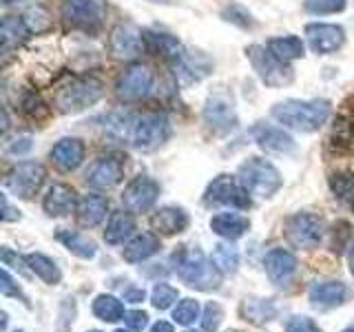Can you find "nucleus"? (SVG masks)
Here are the masks:
<instances>
[{
	"instance_id": "obj_17",
	"label": "nucleus",
	"mask_w": 354,
	"mask_h": 332,
	"mask_svg": "<svg viewBox=\"0 0 354 332\" xmlns=\"http://www.w3.org/2000/svg\"><path fill=\"white\" fill-rule=\"evenodd\" d=\"M263 266H266V273H268L272 284L286 286L295 277L299 261H297V257H295L290 250L274 248V250H270L268 255H266Z\"/></svg>"
},
{
	"instance_id": "obj_47",
	"label": "nucleus",
	"mask_w": 354,
	"mask_h": 332,
	"mask_svg": "<svg viewBox=\"0 0 354 332\" xmlns=\"http://www.w3.org/2000/svg\"><path fill=\"white\" fill-rule=\"evenodd\" d=\"M31 147H33V142H31V138H18V140H14L7 147V153L9 155H25V153H29L31 151Z\"/></svg>"
},
{
	"instance_id": "obj_19",
	"label": "nucleus",
	"mask_w": 354,
	"mask_h": 332,
	"mask_svg": "<svg viewBox=\"0 0 354 332\" xmlns=\"http://www.w3.org/2000/svg\"><path fill=\"white\" fill-rule=\"evenodd\" d=\"M77 202H80V199L75 197V191L71 186L53 184L42 199V208L49 217H66V215H71L73 210H77Z\"/></svg>"
},
{
	"instance_id": "obj_23",
	"label": "nucleus",
	"mask_w": 354,
	"mask_h": 332,
	"mask_svg": "<svg viewBox=\"0 0 354 332\" xmlns=\"http://www.w3.org/2000/svg\"><path fill=\"white\" fill-rule=\"evenodd\" d=\"M75 213H77V221L84 228H95L97 224H102L109 213V199L97 193H88L80 197Z\"/></svg>"
},
{
	"instance_id": "obj_37",
	"label": "nucleus",
	"mask_w": 354,
	"mask_h": 332,
	"mask_svg": "<svg viewBox=\"0 0 354 332\" xmlns=\"http://www.w3.org/2000/svg\"><path fill=\"white\" fill-rule=\"evenodd\" d=\"M177 297H180L177 288H173L169 284H158L151 293V304L158 310H169L177 302Z\"/></svg>"
},
{
	"instance_id": "obj_10",
	"label": "nucleus",
	"mask_w": 354,
	"mask_h": 332,
	"mask_svg": "<svg viewBox=\"0 0 354 332\" xmlns=\"http://www.w3.org/2000/svg\"><path fill=\"white\" fill-rule=\"evenodd\" d=\"M47 171L38 162H20L7 175V188L20 199H31L44 184Z\"/></svg>"
},
{
	"instance_id": "obj_27",
	"label": "nucleus",
	"mask_w": 354,
	"mask_h": 332,
	"mask_svg": "<svg viewBox=\"0 0 354 332\" xmlns=\"http://www.w3.org/2000/svg\"><path fill=\"white\" fill-rule=\"evenodd\" d=\"M133 232H136V219H133V215L129 210L127 213L124 210H115V213H111L109 217L104 241L111 243V246H118V243H124Z\"/></svg>"
},
{
	"instance_id": "obj_9",
	"label": "nucleus",
	"mask_w": 354,
	"mask_h": 332,
	"mask_svg": "<svg viewBox=\"0 0 354 332\" xmlns=\"http://www.w3.org/2000/svg\"><path fill=\"white\" fill-rule=\"evenodd\" d=\"M326 235L324 219L313 213H295L286 221V237L297 248H315Z\"/></svg>"
},
{
	"instance_id": "obj_44",
	"label": "nucleus",
	"mask_w": 354,
	"mask_h": 332,
	"mask_svg": "<svg viewBox=\"0 0 354 332\" xmlns=\"http://www.w3.org/2000/svg\"><path fill=\"white\" fill-rule=\"evenodd\" d=\"M127 326L133 332H142L149 326V315L144 310H131V313H127Z\"/></svg>"
},
{
	"instance_id": "obj_34",
	"label": "nucleus",
	"mask_w": 354,
	"mask_h": 332,
	"mask_svg": "<svg viewBox=\"0 0 354 332\" xmlns=\"http://www.w3.org/2000/svg\"><path fill=\"white\" fill-rule=\"evenodd\" d=\"M330 188L339 202L354 208V173H335L330 177Z\"/></svg>"
},
{
	"instance_id": "obj_8",
	"label": "nucleus",
	"mask_w": 354,
	"mask_h": 332,
	"mask_svg": "<svg viewBox=\"0 0 354 332\" xmlns=\"http://www.w3.org/2000/svg\"><path fill=\"white\" fill-rule=\"evenodd\" d=\"M204 202L208 206H230V208H241L248 210L250 208V193L243 188L239 180L230 175H219L213 182L208 184Z\"/></svg>"
},
{
	"instance_id": "obj_18",
	"label": "nucleus",
	"mask_w": 354,
	"mask_h": 332,
	"mask_svg": "<svg viewBox=\"0 0 354 332\" xmlns=\"http://www.w3.org/2000/svg\"><path fill=\"white\" fill-rule=\"evenodd\" d=\"M84 155H86L84 142L77 140V138H62V140L55 142L53 149H51L53 164L64 173L75 171L77 166L84 162Z\"/></svg>"
},
{
	"instance_id": "obj_35",
	"label": "nucleus",
	"mask_w": 354,
	"mask_h": 332,
	"mask_svg": "<svg viewBox=\"0 0 354 332\" xmlns=\"http://www.w3.org/2000/svg\"><path fill=\"white\" fill-rule=\"evenodd\" d=\"M210 259L215 261V266L221 273H235L239 266V252L235 246H230V243H217Z\"/></svg>"
},
{
	"instance_id": "obj_22",
	"label": "nucleus",
	"mask_w": 354,
	"mask_h": 332,
	"mask_svg": "<svg viewBox=\"0 0 354 332\" xmlns=\"http://www.w3.org/2000/svg\"><path fill=\"white\" fill-rule=\"evenodd\" d=\"M252 140L257 142L263 151H272V153H292L295 151V140L279 127L257 124L252 129Z\"/></svg>"
},
{
	"instance_id": "obj_41",
	"label": "nucleus",
	"mask_w": 354,
	"mask_h": 332,
	"mask_svg": "<svg viewBox=\"0 0 354 332\" xmlns=\"http://www.w3.org/2000/svg\"><path fill=\"white\" fill-rule=\"evenodd\" d=\"M221 319H224V308H221L217 302H210L204 310V319H202V328L206 332H217Z\"/></svg>"
},
{
	"instance_id": "obj_36",
	"label": "nucleus",
	"mask_w": 354,
	"mask_h": 332,
	"mask_svg": "<svg viewBox=\"0 0 354 332\" xmlns=\"http://www.w3.org/2000/svg\"><path fill=\"white\" fill-rule=\"evenodd\" d=\"M241 313L248 317L252 324H266L274 317V308L270 302H263V299H246V304L241 306Z\"/></svg>"
},
{
	"instance_id": "obj_2",
	"label": "nucleus",
	"mask_w": 354,
	"mask_h": 332,
	"mask_svg": "<svg viewBox=\"0 0 354 332\" xmlns=\"http://www.w3.org/2000/svg\"><path fill=\"white\" fill-rule=\"evenodd\" d=\"M175 273L186 286L197 288V290H217L219 288L221 270L197 246L175 252Z\"/></svg>"
},
{
	"instance_id": "obj_16",
	"label": "nucleus",
	"mask_w": 354,
	"mask_h": 332,
	"mask_svg": "<svg viewBox=\"0 0 354 332\" xmlns=\"http://www.w3.org/2000/svg\"><path fill=\"white\" fill-rule=\"evenodd\" d=\"M147 49V42H144V33L138 31L131 25H118L111 31V51H113L118 58L133 60Z\"/></svg>"
},
{
	"instance_id": "obj_7",
	"label": "nucleus",
	"mask_w": 354,
	"mask_h": 332,
	"mask_svg": "<svg viewBox=\"0 0 354 332\" xmlns=\"http://www.w3.org/2000/svg\"><path fill=\"white\" fill-rule=\"evenodd\" d=\"M60 11L64 22L73 29L95 31L102 27L106 18V3L104 0H64Z\"/></svg>"
},
{
	"instance_id": "obj_52",
	"label": "nucleus",
	"mask_w": 354,
	"mask_h": 332,
	"mask_svg": "<svg viewBox=\"0 0 354 332\" xmlns=\"http://www.w3.org/2000/svg\"><path fill=\"white\" fill-rule=\"evenodd\" d=\"M3 5H14V3H18V0H0Z\"/></svg>"
},
{
	"instance_id": "obj_43",
	"label": "nucleus",
	"mask_w": 354,
	"mask_h": 332,
	"mask_svg": "<svg viewBox=\"0 0 354 332\" xmlns=\"http://www.w3.org/2000/svg\"><path fill=\"white\" fill-rule=\"evenodd\" d=\"M286 332H321V328L310 317H292L286 324Z\"/></svg>"
},
{
	"instance_id": "obj_4",
	"label": "nucleus",
	"mask_w": 354,
	"mask_h": 332,
	"mask_svg": "<svg viewBox=\"0 0 354 332\" xmlns=\"http://www.w3.org/2000/svg\"><path fill=\"white\" fill-rule=\"evenodd\" d=\"M102 93L104 86L95 77H77L60 89L58 98H55V107L62 113H80V111L93 107L102 98Z\"/></svg>"
},
{
	"instance_id": "obj_15",
	"label": "nucleus",
	"mask_w": 354,
	"mask_h": 332,
	"mask_svg": "<svg viewBox=\"0 0 354 332\" xmlns=\"http://www.w3.org/2000/svg\"><path fill=\"white\" fill-rule=\"evenodd\" d=\"M122 177H124V164L118 158H100L86 169L84 182L95 191H109L122 182Z\"/></svg>"
},
{
	"instance_id": "obj_30",
	"label": "nucleus",
	"mask_w": 354,
	"mask_h": 332,
	"mask_svg": "<svg viewBox=\"0 0 354 332\" xmlns=\"http://www.w3.org/2000/svg\"><path fill=\"white\" fill-rule=\"evenodd\" d=\"M266 47H268L274 58H279L281 62L299 60V58H304V53H306V44H304V40H301V38H297V36L270 38Z\"/></svg>"
},
{
	"instance_id": "obj_55",
	"label": "nucleus",
	"mask_w": 354,
	"mask_h": 332,
	"mask_svg": "<svg viewBox=\"0 0 354 332\" xmlns=\"http://www.w3.org/2000/svg\"><path fill=\"white\" fill-rule=\"evenodd\" d=\"M228 332H241V330H228Z\"/></svg>"
},
{
	"instance_id": "obj_39",
	"label": "nucleus",
	"mask_w": 354,
	"mask_h": 332,
	"mask_svg": "<svg viewBox=\"0 0 354 332\" xmlns=\"http://www.w3.org/2000/svg\"><path fill=\"white\" fill-rule=\"evenodd\" d=\"M348 5V0H306L304 7L306 11L315 16H326V14H339Z\"/></svg>"
},
{
	"instance_id": "obj_28",
	"label": "nucleus",
	"mask_w": 354,
	"mask_h": 332,
	"mask_svg": "<svg viewBox=\"0 0 354 332\" xmlns=\"http://www.w3.org/2000/svg\"><path fill=\"white\" fill-rule=\"evenodd\" d=\"M160 248L162 246H160V237L158 235H153V232H142V235L133 237L127 243V248L122 250V255H124V259L129 264H140L144 259L153 257V255L158 252Z\"/></svg>"
},
{
	"instance_id": "obj_6",
	"label": "nucleus",
	"mask_w": 354,
	"mask_h": 332,
	"mask_svg": "<svg viewBox=\"0 0 354 332\" xmlns=\"http://www.w3.org/2000/svg\"><path fill=\"white\" fill-rule=\"evenodd\" d=\"M171 138V122L164 113H147L136 120L131 142L138 151H155Z\"/></svg>"
},
{
	"instance_id": "obj_24",
	"label": "nucleus",
	"mask_w": 354,
	"mask_h": 332,
	"mask_svg": "<svg viewBox=\"0 0 354 332\" xmlns=\"http://www.w3.org/2000/svg\"><path fill=\"white\" fill-rule=\"evenodd\" d=\"M310 302L321 308H335L341 306L348 299V288L343 282H317L310 288Z\"/></svg>"
},
{
	"instance_id": "obj_11",
	"label": "nucleus",
	"mask_w": 354,
	"mask_h": 332,
	"mask_svg": "<svg viewBox=\"0 0 354 332\" xmlns=\"http://www.w3.org/2000/svg\"><path fill=\"white\" fill-rule=\"evenodd\" d=\"M160 197V184L149 175H138L127 184L122 204L129 213H149Z\"/></svg>"
},
{
	"instance_id": "obj_53",
	"label": "nucleus",
	"mask_w": 354,
	"mask_h": 332,
	"mask_svg": "<svg viewBox=\"0 0 354 332\" xmlns=\"http://www.w3.org/2000/svg\"><path fill=\"white\" fill-rule=\"evenodd\" d=\"M153 3H171V0H153Z\"/></svg>"
},
{
	"instance_id": "obj_42",
	"label": "nucleus",
	"mask_w": 354,
	"mask_h": 332,
	"mask_svg": "<svg viewBox=\"0 0 354 332\" xmlns=\"http://www.w3.org/2000/svg\"><path fill=\"white\" fill-rule=\"evenodd\" d=\"M0 293H3L5 297H20L22 302H27V297L22 295L18 284H14V279H11V275H9L7 268H3V273H0Z\"/></svg>"
},
{
	"instance_id": "obj_54",
	"label": "nucleus",
	"mask_w": 354,
	"mask_h": 332,
	"mask_svg": "<svg viewBox=\"0 0 354 332\" xmlns=\"http://www.w3.org/2000/svg\"><path fill=\"white\" fill-rule=\"evenodd\" d=\"M343 332H354V326H350V328H346V330H343Z\"/></svg>"
},
{
	"instance_id": "obj_20",
	"label": "nucleus",
	"mask_w": 354,
	"mask_h": 332,
	"mask_svg": "<svg viewBox=\"0 0 354 332\" xmlns=\"http://www.w3.org/2000/svg\"><path fill=\"white\" fill-rule=\"evenodd\" d=\"M151 226L160 235H180L188 228V215L180 206H162L151 215Z\"/></svg>"
},
{
	"instance_id": "obj_5",
	"label": "nucleus",
	"mask_w": 354,
	"mask_h": 332,
	"mask_svg": "<svg viewBox=\"0 0 354 332\" xmlns=\"http://www.w3.org/2000/svg\"><path fill=\"white\" fill-rule=\"evenodd\" d=\"M246 55L252 64V69L257 71L263 84L268 86H286L292 82V69L288 66V62H281L279 58H274L268 47H261V44H252L246 49Z\"/></svg>"
},
{
	"instance_id": "obj_25",
	"label": "nucleus",
	"mask_w": 354,
	"mask_h": 332,
	"mask_svg": "<svg viewBox=\"0 0 354 332\" xmlns=\"http://www.w3.org/2000/svg\"><path fill=\"white\" fill-rule=\"evenodd\" d=\"M210 228H213L215 235L224 237L228 241H235L246 235V230L250 228V221L237 213H219L210 219Z\"/></svg>"
},
{
	"instance_id": "obj_38",
	"label": "nucleus",
	"mask_w": 354,
	"mask_h": 332,
	"mask_svg": "<svg viewBox=\"0 0 354 332\" xmlns=\"http://www.w3.org/2000/svg\"><path fill=\"white\" fill-rule=\"evenodd\" d=\"M173 319L180 326L195 324V319H199V302H195V299H182L173 310Z\"/></svg>"
},
{
	"instance_id": "obj_50",
	"label": "nucleus",
	"mask_w": 354,
	"mask_h": 332,
	"mask_svg": "<svg viewBox=\"0 0 354 332\" xmlns=\"http://www.w3.org/2000/svg\"><path fill=\"white\" fill-rule=\"evenodd\" d=\"M151 332H175V330H173V326L169 324V321H158V324L151 328Z\"/></svg>"
},
{
	"instance_id": "obj_51",
	"label": "nucleus",
	"mask_w": 354,
	"mask_h": 332,
	"mask_svg": "<svg viewBox=\"0 0 354 332\" xmlns=\"http://www.w3.org/2000/svg\"><path fill=\"white\" fill-rule=\"evenodd\" d=\"M348 266H350V273L354 275V246H352L350 252H348Z\"/></svg>"
},
{
	"instance_id": "obj_1",
	"label": "nucleus",
	"mask_w": 354,
	"mask_h": 332,
	"mask_svg": "<svg viewBox=\"0 0 354 332\" xmlns=\"http://www.w3.org/2000/svg\"><path fill=\"white\" fill-rule=\"evenodd\" d=\"M330 102L326 100H283L272 107V118L299 133H315L330 118Z\"/></svg>"
},
{
	"instance_id": "obj_13",
	"label": "nucleus",
	"mask_w": 354,
	"mask_h": 332,
	"mask_svg": "<svg viewBox=\"0 0 354 332\" xmlns=\"http://www.w3.org/2000/svg\"><path fill=\"white\" fill-rule=\"evenodd\" d=\"M153 86V71L147 64H131L118 80L115 93L122 102H138L147 98Z\"/></svg>"
},
{
	"instance_id": "obj_29",
	"label": "nucleus",
	"mask_w": 354,
	"mask_h": 332,
	"mask_svg": "<svg viewBox=\"0 0 354 332\" xmlns=\"http://www.w3.org/2000/svg\"><path fill=\"white\" fill-rule=\"evenodd\" d=\"M144 42L151 53L164 55V58L175 60L182 55V44L177 38H173L171 33H160V31H144Z\"/></svg>"
},
{
	"instance_id": "obj_45",
	"label": "nucleus",
	"mask_w": 354,
	"mask_h": 332,
	"mask_svg": "<svg viewBox=\"0 0 354 332\" xmlns=\"http://www.w3.org/2000/svg\"><path fill=\"white\" fill-rule=\"evenodd\" d=\"M22 109H25V113L29 116H40L44 113V102L36 93H27L25 100H22Z\"/></svg>"
},
{
	"instance_id": "obj_3",
	"label": "nucleus",
	"mask_w": 354,
	"mask_h": 332,
	"mask_svg": "<svg viewBox=\"0 0 354 332\" xmlns=\"http://www.w3.org/2000/svg\"><path fill=\"white\" fill-rule=\"evenodd\" d=\"M237 180L250 195L257 197H272L283 186V177L277 171V166L261 158H250L243 162L237 171Z\"/></svg>"
},
{
	"instance_id": "obj_46",
	"label": "nucleus",
	"mask_w": 354,
	"mask_h": 332,
	"mask_svg": "<svg viewBox=\"0 0 354 332\" xmlns=\"http://www.w3.org/2000/svg\"><path fill=\"white\" fill-rule=\"evenodd\" d=\"M3 264L5 266H11V268H18L20 273H27L25 270V257H20V255H16L14 250H9V248H3Z\"/></svg>"
},
{
	"instance_id": "obj_56",
	"label": "nucleus",
	"mask_w": 354,
	"mask_h": 332,
	"mask_svg": "<svg viewBox=\"0 0 354 332\" xmlns=\"http://www.w3.org/2000/svg\"><path fill=\"white\" fill-rule=\"evenodd\" d=\"M115 332H129V330H115Z\"/></svg>"
},
{
	"instance_id": "obj_58",
	"label": "nucleus",
	"mask_w": 354,
	"mask_h": 332,
	"mask_svg": "<svg viewBox=\"0 0 354 332\" xmlns=\"http://www.w3.org/2000/svg\"><path fill=\"white\" fill-rule=\"evenodd\" d=\"M88 332H100V330H88Z\"/></svg>"
},
{
	"instance_id": "obj_57",
	"label": "nucleus",
	"mask_w": 354,
	"mask_h": 332,
	"mask_svg": "<svg viewBox=\"0 0 354 332\" xmlns=\"http://www.w3.org/2000/svg\"><path fill=\"white\" fill-rule=\"evenodd\" d=\"M186 332H197V330H186Z\"/></svg>"
},
{
	"instance_id": "obj_26",
	"label": "nucleus",
	"mask_w": 354,
	"mask_h": 332,
	"mask_svg": "<svg viewBox=\"0 0 354 332\" xmlns=\"http://www.w3.org/2000/svg\"><path fill=\"white\" fill-rule=\"evenodd\" d=\"M29 33L31 31L27 29L25 20H22V18H16V16L3 18V25H0V44H3V55H5V58L27 40Z\"/></svg>"
},
{
	"instance_id": "obj_12",
	"label": "nucleus",
	"mask_w": 354,
	"mask_h": 332,
	"mask_svg": "<svg viewBox=\"0 0 354 332\" xmlns=\"http://www.w3.org/2000/svg\"><path fill=\"white\" fill-rule=\"evenodd\" d=\"M204 122L210 131L219 133V136H226V133L235 131L239 120L232 100L226 95H210L204 107Z\"/></svg>"
},
{
	"instance_id": "obj_31",
	"label": "nucleus",
	"mask_w": 354,
	"mask_h": 332,
	"mask_svg": "<svg viewBox=\"0 0 354 332\" xmlns=\"http://www.w3.org/2000/svg\"><path fill=\"white\" fill-rule=\"evenodd\" d=\"M25 261L29 266V270L36 273V277H40L44 284H49V286L60 284L62 273H60L58 266H55V261L49 259L47 255H42V252H29V255H25Z\"/></svg>"
},
{
	"instance_id": "obj_33",
	"label": "nucleus",
	"mask_w": 354,
	"mask_h": 332,
	"mask_svg": "<svg viewBox=\"0 0 354 332\" xmlns=\"http://www.w3.org/2000/svg\"><path fill=\"white\" fill-rule=\"evenodd\" d=\"M93 315L106 324H115V321L124 319V304L113 295H97L93 302Z\"/></svg>"
},
{
	"instance_id": "obj_49",
	"label": "nucleus",
	"mask_w": 354,
	"mask_h": 332,
	"mask_svg": "<svg viewBox=\"0 0 354 332\" xmlns=\"http://www.w3.org/2000/svg\"><path fill=\"white\" fill-rule=\"evenodd\" d=\"M16 219H20V213L9 206L7 197L3 195V221H16Z\"/></svg>"
},
{
	"instance_id": "obj_21",
	"label": "nucleus",
	"mask_w": 354,
	"mask_h": 332,
	"mask_svg": "<svg viewBox=\"0 0 354 332\" xmlns=\"http://www.w3.org/2000/svg\"><path fill=\"white\" fill-rule=\"evenodd\" d=\"M173 66H175V75L180 77L182 84L199 82L202 77L210 73V62L202 53H193V51H182L180 58L173 60Z\"/></svg>"
},
{
	"instance_id": "obj_32",
	"label": "nucleus",
	"mask_w": 354,
	"mask_h": 332,
	"mask_svg": "<svg viewBox=\"0 0 354 332\" xmlns=\"http://www.w3.org/2000/svg\"><path fill=\"white\" fill-rule=\"evenodd\" d=\"M58 241L64 243L66 250H71L73 255H77L80 259H93L95 257V243L91 239L82 237L80 232L75 230H58Z\"/></svg>"
},
{
	"instance_id": "obj_48",
	"label": "nucleus",
	"mask_w": 354,
	"mask_h": 332,
	"mask_svg": "<svg viewBox=\"0 0 354 332\" xmlns=\"http://www.w3.org/2000/svg\"><path fill=\"white\" fill-rule=\"evenodd\" d=\"M144 297H147V293H144L142 288H129V290L124 293V302L138 304V302H144Z\"/></svg>"
},
{
	"instance_id": "obj_40",
	"label": "nucleus",
	"mask_w": 354,
	"mask_h": 332,
	"mask_svg": "<svg viewBox=\"0 0 354 332\" xmlns=\"http://www.w3.org/2000/svg\"><path fill=\"white\" fill-rule=\"evenodd\" d=\"M22 20H25V25L31 33H42L44 29H49L51 20H49V14L44 11L42 7H31L25 11V16H22Z\"/></svg>"
},
{
	"instance_id": "obj_14",
	"label": "nucleus",
	"mask_w": 354,
	"mask_h": 332,
	"mask_svg": "<svg viewBox=\"0 0 354 332\" xmlns=\"http://www.w3.org/2000/svg\"><path fill=\"white\" fill-rule=\"evenodd\" d=\"M306 38L315 53L330 55L343 47L346 31L341 25H330V22H310L306 27Z\"/></svg>"
}]
</instances>
